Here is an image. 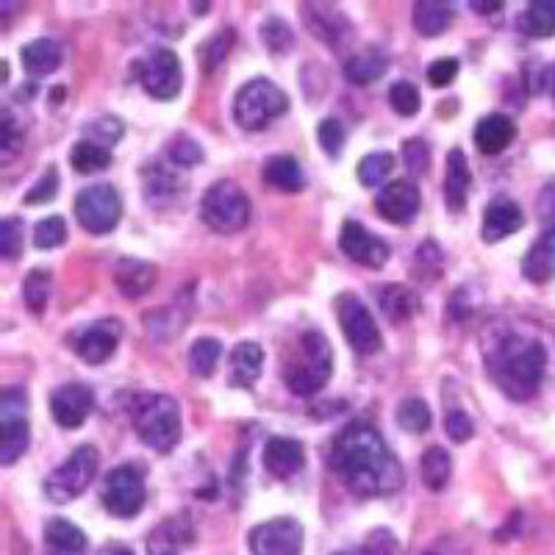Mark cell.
Here are the masks:
<instances>
[{"mask_svg": "<svg viewBox=\"0 0 555 555\" xmlns=\"http://www.w3.org/2000/svg\"><path fill=\"white\" fill-rule=\"evenodd\" d=\"M114 281L120 292L128 297H139L156 284V267L139 259H120L114 264Z\"/></svg>", "mask_w": 555, "mask_h": 555, "instance_id": "25", "label": "cell"}, {"mask_svg": "<svg viewBox=\"0 0 555 555\" xmlns=\"http://www.w3.org/2000/svg\"><path fill=\"white\" fill-rule=\"evenodd\" d=\"M178 195V181L173 173H167L161 164L145 170V198L150 206H167Z\"/></svg>", "mask_w": 555, "mask_h": 555, "instance_id": "35", "label": "cell"}, {"mask_svg": "<svg viewBox=\"0 0 555 555\" xmlns=\"http://www.w3.org/2000/svg\"><path fill=\"white\" fill-rule=\"evenodd\" d=\"M89 134L95 136L92 142H98V145H114V142H120L125 134L123 123L117 120V117H100V120H95V123L89 125Z\"/></svg>", "mask_w": 555, "mask_h": 555, "instance_id": "52", "label": "cell"}, {"mask_svg": "<svg viewBox=\"0 0 555 555\" xmlns=\"http://www.w3.org/2000/svg\"><path fill=\"white\" fill-rule=\"evenodd\" d=\"M234 45V31L231 28H225L220 31L217 37H211L203 50H200V56H203V67H206V73H214L222 62H225V56H228V50Z\"/></svg>", "mask_w": 555, "mask_h": 555, "instance_id": "43", "label": "cell"}, {"mask_svg": "<svg viewBox=\"0 0 555 555\" xmlns=\"http://www.w3.org/2000/svg\"><path fill=\"white\" fill-rule=\"evenodd\" d=\"M420 206V189L411 184V181H392V184L383 186L381 192H378V198H375L378 214L386 222H392V225L414 222V217L420 214Z\"/></svg>", "mask_w": 555, "mask_h": 555, "instance_id": "14", "label": "cell"}, {"mask_svg": "<svg viewBox=\"0 0 555 555\" xmlns=\"http://www.w3.org/2000/svg\"><path fill=\"white\" fill-rule=\"evenodd\" d=\"M136 436L156 453H170L181 442V406L170 395H148L131 411Z\"/></svg>", "mask_w": 555, "mask_h": 555, "instance_id": "4", "label": "cell"}, {"mask_svg": "<svg viewBox=\"0 0 555 555\" xmlns=\"http://www.w3.org/2000/svg\"><path fill=\"white\" fill-rule=\"evenodd\" d=\"M397 553H400V542H397L395 533L386 531V528L372 531L370 536H367L364 547L358 550V555H397Z\"/></svg>", "mask_w": 555, "mask_h": 555, "instance_id": "49", "label": "cell"}, {"mask_svg": "<svg viewBox=\"0 0 555 555\" xmlns=\"http://www.w3.org/2000/svg\"><path fill=\"white\" fill-rule=\"evenodd\" d=\"M289 109V98L278 84L267 78H253L236 92L234 117L245 131H261Z\"/></svg>", "mask_w": 555, "mask_h": 555, "instance_id": "5", "label": "cell"}, {"mask_svg": "<svg viewBox=\"0 0 555 555\" xmlns=\"http://www.w3.org/2000/svg\"><path fill=\"white\" fill-rule=\"evenodd\" d=\"M395 170V156L392 153H370L358 161V181L364 186H381L389 173Z\"/></svg>", "mask_w": 555, "mask_h": 555, "instance_id": "40", "label": "cell"}, {"mask_svg": "<svg viewBox=\"0 0 555 555\" xmlns=\"http://www.w3.org/2000/svg\"><path fill=\"white\" fill-rule=\"evenodd\" d=\"M539 220H542L544 231H555V184H547L539 195Z\"/></svg>", "mask_w": 555, "mask_h": 555, "instance_id": "55", "label": "cell"}, {"mask_svg": "<svg viewBox=\"0 0 555 555\" xmlns=\"http://www.w3.org/2000/svg\"><path fill=\"white\" fill-rule=\"evenodd\" d=\"M389 70V56L378 48H367L350 56L345 64V75L350 84L356 87H364V84H372L375 78H381L383 73Z\"/></svg>", "mask_w": 555, "mask_h": 555, "instance_id": "28", "label": "cell"}, {"mask_svg": "<svg viewBox=\"0 0 555 555\" xmlns=\"http://www.w3.org/2000/svg\"><path fill=\"white\" fill-rule=\"evenodd\" d=\"M522 225H525V214H522V209H519L514 200H492V203L486 206V211H483V242H486V245H494V242H500V239H506V236L517 234Z\"/></svg>", "mask_w": 555, "mask_h": 555, "instance_id": "19", "label": "cell"}, {"mask_svg": "<svg viewBox=\"0 0 555 555\" xmlns=\"http://www.w3.org/2000/svg\"><path fill=\"white\" fill-rule=\"evenodd\" d=\"M247 544L253 555H300L303 553V525L289 517L261 522L247 533Z\"/></svg>", "mask_w": 555, "mask_h": 555, "instance_id": "11", "label": "cell"}, {"mask_svg": "<svg viewBox=\"0 0 555 555\" xmlns=\"http://www.w3.org/2000/svg\"><path fill=\"white\" fill-rule=\"evenodd\" d=\"M64 239H67V222L62 217H45L34 228V245L39 250H53V247L64 245Z\"/></svg>", "mask_w": 555, "mask_h": 555, "instance_id": "42", "label": "cell"}, {"mask_svg": "<svg viewBox=\"0 0 555 555\" xmlns=\"http://www.w3.org/2000/svg\"><path fill=\"white\" fill-rule=\"evenodd\" d=\"M522 34L531 39H547L555 34V0H536L519 17Z\"/></svg>", "mask_w": 555, "mask_h": 555, "instance_id": "31", "label": "cell"}, {"mask_svg": "<svg viewBox=\"0 0 555 555\" xmlns=\"http://www.w3.org/2000/svg\"><path fill=\"white\" fill-rule=\"evenodd\" d=\"M517 136V123L506 117V114H489L483 117L478 128H475V145L481 153H489V156H497L514 142Z\"/></svg>", "mask_w": 555, "mask_h": 555, "instance_id": "23", "label": "cell"}, {"mask_svg": "<svg viewBox=\"0 0 555 555\" xmlns=\"http://www.w3.org/2000/svg\"><path fill=\"white\" fill-rule=\"evenodd\" d=\"M425 555H436V553H425Z\"/></svg>", "mask_w": 555, "mask_h": 555, "instance_id": "61", "label": "cell"}, {"mask_svg": "<svg viewBox=\"0 0 555 555\" xmlns=\"http://www.w3.org/2000/svg\"><path fill=\"white\" fill-rule=\"evenodd\" d=\"M28 442H31L28 420L0 422V464L12 467L14 461L28 450Z\"/></svg>", "mask_w": 555, "mask_h": 555, "instance_id": "32", "label": "cell"}, {"mask_svg": "<svg viewBox=\"0 0 555 555\" xmlns=\"http://www.w3.org/2000/svg\"><path fill=\"white\" fill-rule=\"evenodd\" d=\"M23 297H25V306L31 314H42V311L48 309V300H50V272L48 270H31L28 272V278H25L23 284Z\"/></svg>", "mask_w": 555, "mask_h": 555, "instance_id": "38", "label": "cell"}, {"mask_svg": "<svg viewBox=\"0 0 555 555\" xmlns=\"http://www.w3.org/2000/svg\"><path fill=\"white\" fill-rule=\"evenodd\" d=\"M458 75V62L456 59H439L428 67V81L433 87H450Z\"/></svg>", "mask_w": 555, "mask_h": 555, "instance_id": "54", "label": "cell"}, {"mask_svg": "<svg viewBox=\"0 0 555 555\" xmlns=\"http://www.w3.org/2000/svg\"><path fill=\"white\" fill-rule=\"evenodd\" d=\"M483 358L486 372L506 397L525 403L539 392L547 372V350L539 339L500 328L483 347Z\"/></svg>", "mask_w": 555, "mask_h": 555, "instance_id": "2", "label": "cell"}, {"mask_svg": "<svg viewBox=\"0 0 555 555\" xmlns=\"http://www.w3.org/2000/svg\"><path fill=\"white\" fill-rule=\"evenodd\" d=\"M333 370V353L325 333L303 331L297 339V347L284 364V383L295 395L306 397L320 392L328 383Z\"/></svg>", "mask_w": 555, "mask_h": 555, "instance_id": "3", "label": "cell"}, {"mask_svg": "<svg viewBox=\"0 0 555 555\" xmlns=\"http://www.w3.org/2000/svg\"><path fill=\"white\" fill-rule=\"evenodd\" d=\"M23 64L28 75L45 78V75L59 70V64H62V48L48 37L34 39V42H28L23 48Z\"/></svg>", "mask_w": 555, "mask_h": 555, "instance_id": "27", "label": "cell"}, {"mask_svg": "<svg viewBox=\"0 0 555 555\" xmlns=\"http://www.w3.org/2000/svg\"><path fill=\"white\" fill-rule=\"evenodd\" d=\"M0 120H3L0 123V159H12L14 153L23 150V131H17L9 111H3Z\"/></svg>", "mask_w": 555, "mask_h": 555, "instance_id": "50", "label": "cell"}, {"mask_svg": "<svg viewBox=\"0 0 555 555\" xmlns=\"http://www.w3.org/2000/svg\"><path fill=\"white\" fill-rule=\"evenodd\" d=\"M547 84H550V92H553V98H555V67L550 70V75H547Z\"/></svg>", "mask_w": 555, "mask_h": 555, "instance_id": "58", "label": "cell"}, {"mask_svg": "<svg viewBox=\"0 0 555 555\" xmlns=\"http://www.w3.org/2000/svg\"><path fill=\"white\" fill-rule=\"evenodd\" d=\"M389 103H392V109H395L400 117H414L422 106L420 89L414 87V84H408V81H397V84H392V89H389Z\"/></svg>", "mask_w": 555, "mask_h": 555, "instance_id": "41", "label": "cell"}, {"mask_svg": "<svg viewBox=\"0 0 555 555\" xmlns=\"http://www.w3.org/2000/svg\"><path fill=\"white\" fill-rule=\"evenodd\" d=\"M98 555H134L125 544H106Z\"/></svg>", "mask_w": 555, "mask_h": 555, "instance_id": "57", "label": "cell"}, {"mask_svg": "<svg viewBox=\"0 0 555 555\" xmlns=\"http://www.w3.org/2000/svg\"><path fill=\"white\" fill-rule=\"evenodd\" d=\"M317 139H320L322 150H325L331 159H336V156H342V148H345V125L339 123V120H333V117H328V120H322L320 128H317Z\"/></svg>", "mask_w": 555, "mask_h": 555, "instance_id": "44", "label": "cell"}, {"mask_svg": "<svg viewBox=\"0 0 555 555\" xmlns=\"http://www.w3.org/2000/svg\"><path fill=\"white\" fill-rule=\"evenodd\" d=\"M70 164L75 167V173H100L111 164V150L92 139H81L75 142L73 153H70Z\"/></svg>", "mask_w": 555, "mask_h": 555, "instance_id": "34", "label": "cell"}, {"mask_svg": "<svg viewBox=\"0 0 555 555\" xmlns=\"http://www.w3.org/2000/svg\"><path fill=\"white\" fill-rule=\"evenodd\" d=\"M134 70L139 73L145 92L156 100H173L181 92V84H184L181 62H178L173 50L167 48L150 53L148 62H139Z\"/></svg>", "mask_w": 555, "mask_h": 555, "instance_id": "12", "label": "cell"}, {"mask_svg": "<svg viewBox=\"0 0 555 555\" xmlns=\"http://www.w3.org/2000/svg\"><path fill=\"white\" fill-rule=\"evenodd\" d=\"M456 20V9L453 3H442V0H422L414 6V28L422 37H442L444 31Z\"/></svg>", "mask_w": 555, "mask_h": 555, "instance_id": "24", "label": "cell"}, {"mask_svg": "<svg viewBox=\"0 0 555 555\" xmlns=\"http://www.w3.org/2000/svg\"><path fill=\"white\" fill-rule=\"evenodd\" d=\"M444 428L450 433V439L453 442H467L472 439V431H475V425L472 420L467 417V411H461V408H453V411H447V420H444Z\"/></svg>", "mask_w": 555, "mask_h": 555, "instance_id": "53", "label": "cell"}, {"mask_svg": "<svg viewBox=\"0 0 555 555\" xmlns=\"http://www.w3.org/2000/svg\"><path fill=\"white\" fill-rule=\"evenodd\" d=\"M333 475L356 497H383L403 486V467L367 422H353L336 433L328 456Z\"/></svg>", "mask_w": 555, "mask_h": 555, "instance_id": "1", "label": "cell"}, {"mask_svg": "<svg viewBox=\"0 0 555 555\" xmlns=\"http://www.w3.org/2000/svg\"><path fill=\"white\" fill-rule=\"evenodd\" d=\"M42 555H87V536L70 519H50L42 536Z\"/></svg>", "mask_w": 555, "mask_h": 555, "instance_id": "20", "label": "cell"}, {"mask_svg": "<svg viewBox=\"0 0 555 555\" xmlns=\"http://www.w3.org/2000/svg\"><path fill=\"white\" fill-rule=\"evenodd\" d=\"M261 42H264V48L270 50V53L284 56L286 50L295 48V34H292L289 23H284L281 17H267L261 23Z\"/></svg>", "mask_w": 555, "mask_h": 555, "instance_id": "39", "label": "cell"}, {"mask_svg": "<svg viewBox=\"0 0 555 555\" xmlns=\"http://www.w3.org/2000/svg\"><path fill=\"white\" fill-rule=\"evenodd\" d=\"M95 406V395L84 383H67L50 395V414L62 428H81Z\"/></svg>", "mask_w": 555, "mask_h": 555, "instance_id": "15", "label": "cell"}, {"mask_svg": "<svg viewBox=\"0 0 555 555\" xmlns=\"http://www.w3.org/2000/svg\"><path fill=\"white\" fill-rule=\"evenodd\" d=\"M469 6H472V9H478V12H481V14L500 12V9H503V3H500V0H497V3H478V0H472Z\"/></svg>", "mask_w": 555, "mask_h": 555, "instance_id": "56", "label": "cell"}, {"mask_svg": "<svg viewBox=\"0 0 555 555\" xmlns=\"http://www.w3.org/2000/svg\"><path fill=\"white\" fill-rule=\"evenodd\" d=\"M378 300H381L383 317H386L389 322H395V325L406 322L408 317H414L417 309H420V300H417V295H414L411 289H406V286H400V284L381 286V289H378Z\"/></svg>", "mask_w": 555, "mask_h": 555, "instance_id": "29", "label": "cell"}, {"mask_svg": "<svg viewBox=\"0 0 555 555\" xmlns=\"http://www.w3.org/2000/svg\"><path fill=\"white\" fill-rule=\"evenodd\" d=\"M98 467L100 456L92 444L75 447L73 456L67 458L62 467L50 472V478L45 481V494L53 503H70V500L87 492L89 483L95 481V475H98Z\"/></svg>", "mask_w": 555, "mask_h": 555, "instance_id": "7", "label": "cell"}, {"mask_svg": "<svg viewBox=\"0 0 555 555\" xmlns=\"http://www.w3.org/2000/svg\"><path fill=\"white\" fill-rule=\"evenodd\" d=\"M306 464V450L297 439H286V436H272L270 442L264 444V469L270 472L275 481H289Z\"/></svg>", "mask_w": 555, "mask_h": 555, "instance_id": "17", "label": "cell"}, {"mask_svg": "<svg viewBox=\"0 0 555 555\" xmlns=\"http://www.w3.org/2000/svg\"><path fill=\"white\" fill-rule=\"evenodd\" d=\"M336 317L342 325L347 345L356 350L358 356H372L381 350V331L378 322L367 309V303L356 295H339L336 297Z\"/></svg>", "mask_w": 555, "mask_h": 555, "instance_id": "10", "label": "cell"}, {"mask_svg": "<svg viewBox=\"0 0 555 555\" xmlns=\"http://www.w3.org/2000/svg\"><path fill=\"white\" fill-rule=\"evenodd\" d=\"M20 250H23V225L20 220L9 217L0 222V256L12 261L20 256Z\"/></svg>", "mask_w": 555, "mask_h": 555, "instance_id": "45", "label": "cell"}, {"mask_svg": "<svg viewBox=\"0 0 555 555\" xmlns=\"http://www.w3.org/2000/svg\"><path fill=\"white\" fill-rule=\"evenodd\" d=\"M261 178H264L272 189H278V192H300L303 184H306L303 170H300L295 156H272V159H267Z\"/></svg>", "mask_w": 555, "mask_h": 555, "instance_id": "30", "label": "cell"}, {"mask_svg": "<svg viewBox=\"0 0 555 555\" xmlns=\"http://www.w3.org/2000/svg\"><path fill=\"white\" fill-rule=\"evenodd\" d=\"M117 342H120V322H95L92 328L78 333V339H75V353L84 358L87 364H103V361H109V358L114 356Z\"/></svg>", "mask_w": 555, "mask_h": 555, "instance_id": "18", "label": "cell"}, {"mask_svg": "<svg viewBox=\"0 0 555 555\" xmlns=\"http://www.w3.org/2000/svg\"><path fill=\"white\" fill-rule=\"evenodd\" d=\"M469 184H472V173H469L467 153L453 148L447 153V173H444V200L450 211H461L467 206Z\"/></svg>", "mask_w": 555, "mask_h": 555, "instance_id": "21", "label": "cell"}, {"mask_svg": "<svg viewBox=\"0 0 555 555\" xmlns=\"http://www.w3.org/2000/svg\"><path fill=\"white\" fill-rule=\"evenodd\" d=\"M403 161H406V167L414 175L425 173L431 167V148H428V142L425 139H408L406 145H403Z\"/></svg>", "mask_w": 555, "mask_h": 555, "instance_id": "48", "label": "cell"}, {"mask_svg": "<svg viewBox=\"0 0 555 555\" xmlns=\"http://www.w3.org/2000/svg\"><path fill=\"white\" fill-rule=\"evenodd\" d=\"M522 275L531 284H550L555 278V231H544L522 259Z\"/></svg>", "mask_w": 555, "mask_h": 555, "instance_id": "22", "label": "cell"}, {"mask_svg": "<svg viewBox=\"0 0 555 555\" xmlns=\"http://www.w3.org/2000/svg\"><path fill=\"white\" fill-rule=\"evenodd\" d=\"M222 345L217 339H198L189 347V370L198 378H209L217 370V361H220Z\"/></svg>", "mask_w": 555, "mask_h": 555, "instance_id": "36", "label": "cell"}, {"mask_svg": "<svg viewBox=\"0 0 555 555\" xmlns=\"http://www.w3.org/2000/svg\"><path fill=\"white\" fill-rule=\"evenodd\" d=\"M264 350L256 342H239L231 350V381L242 389H250L261 378Z\"/></svg>", "mask_w": 555, "mask_h": 555, "instance_id": "26", "label": "cell"}, {"mask_svg": "<svg viewBox=\"0 0 555 555\" xmlns=\"http://www.w3.org/2000/svg\"><path fill=\"white\" fill-rule=\"evenodd\" d=\"M170 159H173L178 167H195V164L203 161V148H200L192 136L181 134L170 142Z\"/></svg>", "mask_w": 555, "mask_h": 555, "instance_id": "46", "label": "cell"}, {"mask_svg": "<svg viewBox=\"0 0 555 555\" xmlns=\"http://www.w3.org/2000/svg\"><path fill=\"white\" fill-rule=\"evenodd\" d=\"M56 189H59V173H56V167H50V170H45V175L39 178L37 184L28 189V195H25V203H28V206H37V203H50V200L56 198Z\"/></svg>", "mask_w": 555, "mask_h": 555, "instance_id": "51", "label": "cell"}, {"mask_svg": "<svg viewBox=\"0 0 555 555\" xmlns=\"http://www.w3.org/2000/svg\"><path fill=\"white\" fill-rule=\"evenodd\" d=\"M336 555H358V553H336Z\"/></svg>", "mask_w": 555, "mask_h": 555, "instance_id": "59", "label": "cell"}, {"mask_svg": "<svg viewBox=\"0 0 555 555\" xmlns=\"http://www.w3.org/2000/svg\"><path fill=\"white\" fill-rule=\"evenodd\" d=\"M450 472H453L450 453H447L444 447H428L420 461L422 483H425L431 492H442L444 486L450 483Z\"/></svg>", "mask_w": 555, "mask_h": 555, "instance_id": "33", "label": "cell"}, {"mask_svg": "<svg viewBox=\"0 0 555 555\" xmlns=\"http://www.w3.org/2000/svg\"><path fill=\"white\" fill-rule=\"evenodd\" d=\"M303 20L311 28V34L322 39L328 48H342V42L353 34V25H350L345 14L339 12V9H333V6H325V3L303 6Z\"/></svg>", "mask_w": 555, "mask_h": 555, "instance_id": "16", "label": "cell"}, {"mask_svg": "<svg viewBox=\"0 0 555 555\" xmlns=\"http://www.w3.org/2000/svg\"><path fill=\"white\" fill-rule=\"evenodd\" d=\"M397 425L408 433H422L431 428V408L420 397H408L397 408Z\"/></svg>", "mask_w": 555, "mask_h": 555, "instance_id": "37", "label": "cell"}, {"mask_svg": "<svg viewBox=\"0 0 555 555\" xmlns=\"http://www.w3.org/2000/svg\"><path fill=\"white\" fill-rule=\"evenodd\" d=\"M164 555H175V553H164Z\"/></svg>", "mask_w": 555, "mask_h": 555, "instance_id": "60", "label": "cell"}, {"mask_svg": "<svg viewBox=\"0 0 555 555\" xmlns=\"http://www.w3.org/2000/svg\"><path fill=\"white\" fill-rule=\"evenodd\" d=\"M200 220L217 234H236L250 222V198L234 181H217L200 200Z\"/></svg>", "mask_w": 555, "mask_h": 555, "instance_id": "6", "label": "cell"}, {"mask_svg": "<svg viewBox=\"0 0 555 555\" xmlns=\"http://www.w3.org/2000/svg\"><path fill=\"white\" fill-rule=\"evenodd\" d=\"M145 475L136 464L111 469L103 483V506L111 517L131 519L145 508Z\"/></svg>", "mask_w": 555, "mask_h": 555, "instance_id": "9", "label": "cell"}, {"mask_svg": "<svg viewBox=\"0 0 555 555\" xmlns=\"http://www.w3.org/2000/svg\"><path fill=\"white\" fill-rule=\"evenodd\" d=\"M25 414H28V395H25L23 389H6L3 395H0V422H17V420H25Z\"/></svg>", "mask_w": 555, "mask_h": 555, "instance_id": "47", "label": "cell"}, {"mask_svg": "<svg viewBox=\"0 0 555 555\" xmlns=\"http://www.w3.org/2000/svg\"><path fill=\"white\" fill-rule=\"evenodd\" d=\"M75 217H78V225L89 234H111L123 217V200L111 184L87 186L75 198Z\"/></svg>", "mask_w": 555, "mask_h": 555, "instance_id": "8", "label": "cell"}, {"mask_svg": "<svg viewBox=\"0 0 555 555\" xmlns=\"http://www.w3.org/2000/svg\"><path fill=\"white\" fill-rule=\"evenodd\" d=\"M339 247L345 250V256L367 267V270H381L383 264L389 261V245L378 239L375 234H370L361 222L347 220L342 225V234H339Z\"/></svg>", "mask_w": 555, "mask_h": 555, "instance_id": "13", "label": "cell"}]
</instances>
